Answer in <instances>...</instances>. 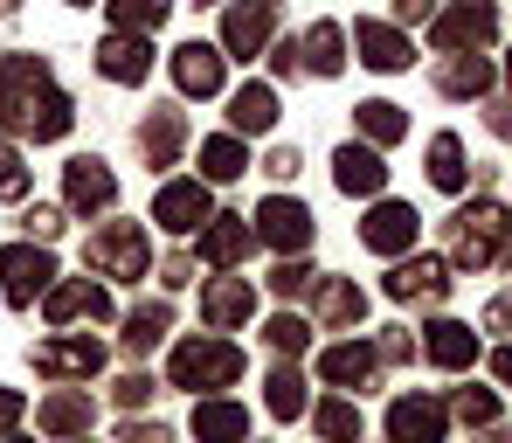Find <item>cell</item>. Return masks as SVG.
I'll use <instances>...</instances> for the list:
<instances>
[{"mask_svg": "<svg viewBox=\"0 0 512 443\" xmlns=\"http://www.w3.org/2000/svg\"><path fill=\"white\" fill-rule=\"evenodd\" d=\"M28 236H35V243H56V236H63V215H56V208H35V215H28Z\"/></svg>", "mask_w": 512, "mask_h": 443, "instance_id": "60d3db41", "label": "cell"}, {"mask_svg": "<svg viewBox=\"0 0 512 443\" xmlns=\"http://www.w3.org/2000/svg\"><path fill=\"white\" fill-rule=\"evenodd\" d=\"M70 7H90V0H70Z\"/></svg>", "mask_w": 512, "mask_h": 443, "instance_id": "681fc988", "label": "cell"}, {"mask_svg": "<svg viewBox=\"0 0 512 443\" xmlns=\"http://www.w3.org/2000/svg\"><path fill=\"white\" fill-rule=\"evenodd\" d=\"M180 139H187V118H180V111H153V118L139 125V153H146L153 167H173Z\"/></svg>", "mask_w": 512, "mask_h": 443, "instance_id": "7402d4cb", "label": "cell"}, {"mask_svg": "<svg viewBox=\"0 0 512 443\" xmlns=\"http://www.w3.org/2000/svg\"><path fill=\"white\" fill-rule=\"evenodd\" d=\"M485 319H492V326H499V333H506V326H512V298H499V305H492V312H485Z\"/></svg>", "mask_w": 512, "mask_h": 443, "instance_id": "f6af8a7d", "label": "cell"}, {"mask_svg": "<svg viewBox=\"0 0 512 443\" xmlns=\"http://www.w3.org/2000/svg\"><path fill=\"white\" fill-rule=\"evenodd\" d=\"M243 374V354L229 347V340H180L173 347V388H229Z\"/></svg>", "mask_w": 512, "mask_h": 443, "instance_id": "277c9868", "label": "cell"}, {"mask_svg": "<svg viewBox=\"0 0 512 443\" xmlns=\"http://www.w3.org/2000/svg\"><path fill=\"white\" fill-rule=\"evenodd\" d=\"M63 201L77 208V215H104L111 201H118V180L104 160H70V174H63Z\"/></svg>", "mask_w": 512, "mask_h": 443, "instance_id": "7c38bea8", "label": "cell"}, {"mask_svg": "<svg viewBox=\"0 0 512 443\" xmlns=\"http://www.w3.org/2000/svg\"><path fill=\"white\" fill-rule=\"evenodd\" d=\"M229 118H236V132H270V125H277V90L270 84H243L236 104H229Z\"/></svg>", "mask_w": 512, "mask_h": 443, "instance_id": "d4e9b609", "label": "cell"}, {"mask_svg": "<svg viewBox=\"0 0 512 443\" xmlns=\"http://www.w3.org/2000/svg\"><path fill=\"white\" fill-rule=\"evenodd\" d=\"M305 340H312V326H305V319H291V312H284V319H270V347H284V354H291V347H305Z\"/></svg>", "mask_w": 512, "mask_h": 443, "instance_id": "ab89813d", "label": "cell"}, {"mask_svg": "<svg viewBox=\"0 0 512 443\" xmlns=\"http://www.w3.org/2000/svg\"><path fill=\"white\" fill-rule=\"evenodd\" d=\"M270 28H277V0H236L222 42H229V56H256L270 42Z\"/></svg>", "mask_w": 512, "mask_h": 443, "instance_id": "5bb4252c", "label": "cell"}, {"mask_svg": "<svg viewBox=\"0 0 512 443\" xmlns=\"http://www.w3.org/2000/svg\"><path fill=\"white\" fill-rule=\"evenodd\" d=\"M250 229L270 243V250L298 257V250L312 243V208H298V201H263V208L250 215Z\"/></svg>", "mask_w": 512, "mask_h": 443, "instance_id": "ba28073f", "label": "cell"}, {"mask_svg": "<svg viewBox=\"0 0 512 443\" xmlns=\"http://www.w3.org/2000/svg\"><path fill=\"white\" fill-rule=\"evenodd\" d=\"M153 222L173 229V236H194V229L208 222V187H201V180H167L160 201H153Z\"/></svg>", "mask_w": 512, "mask_h": 443, "instance_id": "30bf717a", "label": "cell"}, {"mask_svg": "<svg viewBox=\"0 0 512 443\" xmlns=\"http://www.w3.org/2000/svg\"><path fill=\"white\" fill-rule=\"evenodd\" d=\"M173 84L187 90V97H215V90L229 84V56L208 49V42H187V49H173Z\"/></svg>", "mask_w": 512, "mask_h": 443, "instance_id": "9c48e42d", "label": "cell"}, {"mask_svg": "<svg viewBox=\"0 0 512 443\" xmlns=\"http://www.w3.org/2000/svg\"><path fill=\"white\" fill-rule=\"evenodd\" d=\"M436 84L450 90V97H478V90L492 84V70H485V63H478V56H450V63H443V70H436Z\"/></svg>", "mask_w": 512, "mask_h": 443, "instance_id": "1f68e13d", "label": "cell"}, {"mask_svg": "<svg viewBox=\"0 0 512 443\" xmlns=\"http://www.w3.org/2000/svg\"><path fill=\"white\" fill-rule=\"evenodd\" d=\"M0 14H14V0H0Z\"/></svg>", "mask_w": 512, "mask_h": 443, "instance_id": "c3c4849f", "label": "cell"}, {"mask_svg": "<svg viewBox=\"0 0 512 443\" xmlns=\"http://www.w3.org/2000/svg\"><path fill=\"white\" fill-rule=\"evenodd\" d=\"M70 319H111V298H104V284H90V277L49 284V326H70Z\"/></svg>", "mask_w": 512, "mask_h": 443, "instance_id": "9a60e30c", "label": "cell"}, {"mask_svg": "<svg viewBox=\"0 0 512 443\" xmlns=\"http://www.w3.org/2000/svg\"><path fill=\"white\" fill-rule=\"evenodd\" d=\"M353 118H360V132H367L374 146H395V139L409 132V118H402V104H381V97H374V104H360Z\"/></svg>", "mask_w": 512, "mask_h": 443, "instance_id": "f1b7e54d", "label": "cell"}, {"mask_svg": "<svg viewBox=\"0 0 512 443\" xmlns=\"http://www.w3.org/2000/svg\"><path fill=\"white\" fill-rule=\"evenodd\" d=\"M167 14H173V0H111V21H118L125 35H153Z\"/></svg>", "mask_w": 512, "mask_h": 443, "instance_id": "f546056e", "label": "cell"}, {"mask_svg": "<svg viewBox=\"0 0 512 443\" xmlns=\"http://www.w3.org/2000/svg\"><path fill=\"white\" fill-rule=\"evenodd\" d=\"M423 7H436V0H402V14H409V21H416V14H423Z\"/></svg>", "mask_w": 512, "mask_h": 443, "instance_id": "7dc6e473", "label": "cell"}, {"mask_svg": "<svg viewBox=\"0 0 512 443\" xmlns=\"http://www.w3.org/2000/svg\"><path fill=\"white\" fill-rule=\"evenodd\" d=\"M167 305H139V312H132V326H125V347H132V354H146V347H160V340H167Z\"/></svg>", "mask_w": 512, "mask_h": 443, "instance_id": "d6a6232c", "label": "cell"}, {"mask_svg": "<svg viewBox=\"0 0 512 443\" xmlns=\"http://www.w3.org/2000/svg\"><path fill=\"white\" fill-rule=\"evenodd\" d=\"M305 70H312V77H340V70H346L340 21H312V35H305Z\"/></svg>", "mask_w": 512, "mask_h": 443, "instance_id": "484cf974", "label": "cell"}, {"mask_svg": "<svg viewBox=\"0 0 512 443\" xmlns=\"http://www.w3.org/2000/svg\"><path fill=\"white\" fill-rule=\"evenodd\" d=\"M250 243H256V229L243 222V215H222L215 229H201V257H208L215 270L243 264V257H250Z\"/></svg>", "mask_w": 512, "mask_h": 443, "instance_id": "ffe728a7", "label": "cell"}, {"mask_svg": "<svg viewBox=\"0 0 512 443\" xmlns=\"http://www.w3.org/2000/svg\"><path fill=\"white\" fill-rule=\"evenodd\" d=\"M319 374H326L333 388H353V381L374 374V354H367V347H326V354H319Z\"/></svg>", "mask_w": 512, "mask_h": 443, "instance_id": "83f0119b", "label": "cell"}, {"mask_svg": "<svg viewBox=\"0 0 512 443\" xmlns=\"http://www.w3.org/2000/svg\"><path fill=\"white\" fill-rule=\"evenodd\" d=\"M243 430H250V416L236 402H201L194 409V437L201 443H243Z\"/></svg>", "mask_w": 512, "mask_h": 443, "instance_id": "cb8c5ba5", "label": "cell"}, {"mask_svg": "<svg viewBox=\"0 0 512 443\" xmlns=\"http://www.w3.org/2000/svg\"><path fill=\"white\" fill-rule=\"evenodd\" d=\"M0 284H7V305H35V298L56 284V264H49V250H35V243H14V250H0Z\"/></svg>", "mask_w": 512, "mask_h": 443, "instance_id": "5b68a950", "label": "cell"}, {"mask_svg": "<svg viewBox=\"0 0 512 443\" xmlns=\"http://www.w3.org/2000/svg\"><path fill=\"white\" fill-rule=\"evenodd\" d=\"M28 194V167H21V153L0 139V201H21Z\"/></svg>", "mask_w": 512, "mask_h": 443, "instance_id": "74e56055", "label": "cell"}, {"mask_svg": "<svg viewBox=\"0 0 512 443\" xmlns=\"http://www.w3.org/2000/svg\"><path fill=\"white\" fill-rule=\"evenodd\" d=\"M97 367H104L97 340H42L35 347V374H49V381H90Z\"/></svg>", "mask_w": 512, "mask_h": 443, "instance_id": "8fae6325", "label": "cell"}, {"mask_svg": "<svg viewBox=\"0 0 512 443\" xmlns=\"http://www.w3.org/2000/svg\"><path fill=\"white\" fill-rule=\"evenodd\" d=\"M312 430H319L326 443H353V437H360V416H353L346 402H319V416H312Z\"/></svg>", "mask_w": 512, "mask_h": 443, "instance_id": "8d00e7d4", "label": "cell"}, {"mask_svg": "<svg viewBox=\"0 0 512 443\" xmlns=\"http://www.w3.org/2000/svg\"><path fill=\"white\" fill-rule=\"evenodd\" d=\"M97 70L111 77V84H146V70H153V42L146 35H111L104 49H97Z\"/></svg>", "mask_w": 512, "mask_h": 443, "instance_id": "2e32d148", "label": "cell"}, {"mask_svg": "<svg viewBox=\"0 0 512 443\" xmlns=\"http://www.w3.org/2000/svg\"><path fill=\"white\" fill-rule=\"evenodd\" d=\"M270 416H284V423H291V416H305V381H298L291 367H277V374H270Z\"/></svg>", "mask_w": 512, "mask_h": 443, "instance_id": "e575fe53", "label": "cell"}, {"mask_svg": "<svg viewBox=\"0 0 512 443\" xmlns=\"http://www.w3.org/2000/svg\"><path fill=\"white\" fill-rule=\"evenodd\" d=\"M506 77H512V63H506Z\"/></svg>", "mask_w": 512, "mask_h": 443, "instance_id": "f907efd6", "label": "cell"}, {"mask_svg": "<svg viewBox=\"0 0 512 443\" xmlns=\"http://www.w3.org/2000/svg\"><path fill=\"white\" fill-rule=\"evenodd\" d=\"M14 423H21V395H14V388H0V430H14Z\"/></svg>", "mask_w": 512, "mask_h": 443, "instance_id": "ee69618b", "label": "cell"}, {"mask_svg": "<svg viewBox=\"0 0 512 443\" xmlns=\"http://www.w3.org/2000/svg\"><path fill=\"white\" fill-rule=\"evenodd\" d=\"M0 125L21 132V139H35V146H49V139H63V132L77 125L70 97L49 77L42 56H7V63H0Z\"/></svg>", "mask_w": 512, "mask_h": 443, "instance_id": "6da1fadb", "label": "cell"}, {"mask_svg": "<svg viewBox=\"0 0 512 443\" xmlns=\"http://www.w3.org/2000/svg\"><path fill=\"white\" fill-rule=\"evenodd\" d=\"M333 180H340V194H381L388 187V167H381L374 146H340L333 153Z\"/></svg>", "mask_w": 512, "mask_h": 443, "instance_id": "ac0fdd59", "label": "cell"}, {"mask_svg": "<svg viewBox=\"0 0 512 443\" xmlns=\"http://www.w3.org/2000/svg\"><path fill=\"white\" fill-rule=\"evenodd\" d=\"M423 354L436 360V367H450V374H457V367H471V360H478V333H471V326H457V319H436V326H429V340H423Z\"/></svg>", "mask_w": 512, "mask_h": 443, "instance_id": "44dd1931", "label": "cell"}, {"mask_svg": "<svg viewBox=\"0 0 512 443\" xmlns=\"http://www.w3.org/2000/svg\"><path fill=\"white\" fill-rule=\"evenodd\" d=\"M388 443H443V402L402 395V402L388 409Z\"/></svg>", "mask_w": 512, "mask_h": 443, "instance_id": "4fadbf2b", "label": "cell"}, {"mask_svg": "<svg viewBox=\"0 0 512 443\" xmlns=\"http://www.w3.org/2000/svg\"><path fill=\"white\" fill-rule=\"evenodd\" d=\"M492 374H499V381H512V347H499V354H492Z\"/></svg>", "mask_w": 512, "mask_h": 443, "instance_id": "bcb514c9", "label": "cell"}, {"mask_svg": "<svg viewBox=\"0 0 512 443\" xmlns=\"http://www.w3.org/2000/svg\"><path fill=\"white\" fill-rule=\"evenodd\" d=\"M512 250V215L506 208H464L457 222H450V264H492V257H506Z\"/></svg>", "mask_w": 512, "mask_h": 443, "instance_id": "7a4b0ae2", "label": "cell"}, {"mask_svg": "<svg viewBox=\"0 0 512 443\" xmlns=\"http://www.w3.org/2000/svg\"><path fill=\"white\" fill-rule=\"evenodd\" d=\"M243 167H250V160H243V139H208V146H201V174L208 180H236Z\"/></svg>", "mask_w": 512, "mask_h": 443, "instance_id": "836d02e7", "label": "cell"}, {"mask_svg": "<svg viewBox=\"0 0 512 443\" xmlns=\"http://www.w3.org/2000/svg\"><path fill=\"white\" fill-rule=\"evenodd\" d=\"M319 312H326L333 326H346V319H360V291H353L346 277H326V284H319Z\"/></svg>", "mask_w": 512, "mask_h": 443, "instance_id": "d590c367", "label": "cell"}, {"mask_svg": "<svg viewBox=\"0 0 512 443\" xmlns=\"http://www.w3.org/2000/svg\"><path fill=\"white\" fill-rule=\"evenodd\" d=\"M499 28V7L492 0H450L443 21H436V49H485Z\"/></svg>", "mask_w": 512, "mask_h": 443, "instance_id": "52a82bcc", "label": "cell"}, {"mask_svg": "<svg viewBox=\"0 0 512 443\" xmlns=\"http://www.w3.org/2000/svg\"><path fill=\"white\" fill-rule=\"evenodd\" d=\"M305 284H312V270H305V264H284L277 277H270V291H284V298H291V291H305Z\"/></svg>", "mask_w": 512, "mask_h": 443, "instance_id": "b9f144b4", "label": "cell"}, {"mask_svg": "<svg viewBox=\"0 0 512 443\" xmlns=\"http://www.w3.org/2000/svg\"><path fill=\"white\" fill-rule=\"evenodd\" d=\"M250 312H256V291L243 284V277H215V284L201 291V319H208V326H222V333H229V326H243Z\"/></svg>", "mask_w": 512, "mask_h": 443, "instance_id": "e0dca14e", "label": "cell"}, {"mask_svg": "<svg viewBox=\"0 0 512 443\" xmlns=\"http://www.w3.org/2000/svg\"><path fill=\"white\" fill-rule=\"evenodd\" d=\"M443 291H450V270L436 264V257H423V264H402L395 277H388V298H402V305H409V298H443Z\"/></svg>", "mask_w": 512, "mask_h": 443, "instance_id": "603a6c76", "label": "cell"}, {"mask_svg": "<svg viewBox=\"0 0 512 443\" xmlns=\"http://www.w3.org/2000/svg\"><path fill=\"white\" fill-rule=\"evenodd\" d=\"M429 180H436L443 194L464 187V146H457V132H436V139H429Z\"/></svg>", "mask_w": 512, "mask_h": 443, "instance_id": "4316f807", "label": "cell"}, {"mask_svg": "<svg viewBox=\"0 0 512 443\" xmlns=\"http://www.w3.org/2000/svg\"><path fill=\"white\" fill-rule=\"evenodd\" d=\"M118 443H173L167 430H160V423H125V437Z\"/></svg>", "mask_w": 512, "mask_h": 443, "instance_id": "7bdbcfd3", "label": "cell"}, {"mask_svg": "<svg viewBox=\"0 0 512 443\" xmlns=\"http://www.w3.org/2000/svg\"><path fill=\"white\" fill-rule=\"evenodd\" d=\"M416 236H423V222H416L409 201H381V208H367V222H360V243H367L374 257H402Z\"/></svg>", "mask_w": 512, "mask_h": 443, "instance_id": "8992f818", "label": "cell"}, {"mask_svg": "<svg viewBox=\"0 0 512 443\" xmlns=\"http://www.w3.org/2000/svg\"><path fill=\"white\" fill-rule=\"evenodd\" d=\"M457 416H464V423H492V416H499V395H492V388H464V395H457Z\"/></svg>", "mask_w": 512, "mask_h": 443, "instance_id": "f35d334b", "label": "cell"}, {"mask_svg": "<svg viewBox=\"0 0 512 443\" xmlns=\"http://www.w3.org/2000/svg\"><path fill=\"white\" fill-rule=\"evenodd\" d=\"M90 270L97 277H118V284H132V277H146L153 264V243H146V229L139 222H104L97 236H90Z\"/></svg>", "mask_w": 512, "mask_h": 443, "instance_id": "3957f363", "label": "cell"}, {"mask_svg": "<svg viewBox=\"0 0 512 443\" xmlns=\"http://www.w3.org/2000/svg\"><path fill=\"white\" fill-rule=\"evenodd\" d=\"M42 430H49V437L90 430V402H84V395H49V402H42Z\"/></svg>", "mask_w": 512, "mask_h": 443, "instance_id": "4dcf8cb0", "label": "cell"}, {"mask_svg": "<svg viewBox=\"0 0 512 443\" xmlns=\"http://www.w3.org/2000/svg\"><path fill=\"white\" fill-rule=\"evenodd\" d=\"M409 35L402 28H388V21H360V63L367 70H409Z\"/></svg>", "mask_w": 512, "mask_h": 443, "instance_id": "d6986e66", "label": "cell"}]
</instances>
